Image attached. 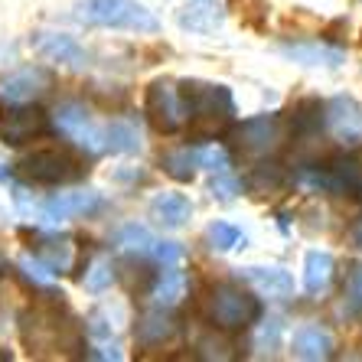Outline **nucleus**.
I'll return each mask as SVG.
<instances>
[{
	"instance_id": "nucleus-32",
	"label": "nucleus",
	"mask_w": 362,
	"mask_h": 362,
	"mask_svg": "<svg viewBox=\"0 0 362 362\" xmlns=\"http://www.w3.org/2000/svg\"><path fill=\"white\" fill-rule=\"evenodd\" d=\"M199 356L202 359H232V346L219 337H199Z\"/></svg>"
},
{
	"instance_id": "nucleus-26",
	"label": "nucleus",
	"mask_w": 362,
	"mask_h": 362,
	"mask_svg": "<svg viewBox=\"0 0 362 362\" xmlns=\"http://www.w3.org/2000/svg\"><path fill=\"white\" fill-rule=\"evenodd\" d=\"M206 242H209V248H216V252H232L235 245H242V232H238L235 226H228V222H212V226L206 228Z\"/></svg>"
},
{
	"instance_id": "nucleus-8",
	"label": "nucleus",
	"mask_w": 362,
	"mask_h": 362,
	"mask_svg": "<svg viewBox=\"0 0 362 362\" xmlns=\"http://www.w3.org/2000/svg\"><path fill=\"white\" fill-rule=\"evenodd\" d=\"M52 88V72L46 66H23L0 78V105H30Z\"/></svg>"
},
{
	"instance_id": "nucleus-16",
	"label": "nucleus",
	"mask_w": 362,
	"mask_h": 362,
	"mask_svg": "<svg viewBox=\"0 0 362 362\" xmlns=\"http://www.w3.org/2000/svg\"><path fill=\"white\" fill-rule=\"evenodd\" d=\"M287 59L300 62V66H323V69H337L346 62L343 49H329V46H320V42H297V46H281Z\"/></svg>"
},
{
	"instance_id": "nucleus-1",
	"label": "nucleus",
	"mask_w": 362,
	"mask_h": 362,
	"mask_svg": "<svg viewBox=\"0 0 362 362\" xmlns=\"http://www.w3.org/2000/svg\"><path fill=\"white\" fill-rule=\"evenodd\" d=\"M20 339L30 356H78L85 349L78 320L56 300H42L23 310Z\"/></svg>"
},
{
	"instance_id": "nucleus-35",
	"label": "nucleus",
	"mask_w": 362,
	"mask_h": 362,
	"mask_svg": "<svg viewBox=\"0 0 362 362\" xmlns=\"http://www.w3.org/2000/svg\"><path fill=\"white\" fill-rule=\"evenodd\" d=\"M349 238H353V245H356V248H362V219L353 226V232H349Z\"/></svg>"
},
{
	"instance_id": "nucleus-24",
	"label": "nucleus",
	"mask_w": 362,
	"mask_h": 362,
	"mask_svg": "<svg viewBox=\"0 0 362 362\" xmlns=\"http://www.w3.org/2000/svg\"><path fill=\"white\" fill-rule=\"evenodd\" d=\"M160 167L167 177H173L177 183H189V180L196 177V153L189 151V147H177V151H167L160 157Z\"/></svg>"
},
{
	"instance_id": "nucleus-22",
	"label": "nucleus",
	"mask_w": 362,
	"mask_h": 362,
	"mask_svg": "<svg viewBox=\"0 0 362 362\" xmlns=\"http://www.w3.org/2000/svg\"><path fill=\"white\" fill-rule=\"evenodd\" d=\"M329 278H333V255L307 252V258H303V287L310 294H317V291H323L329 284Z\"/></svg>"
},
{
	"instance_id": "nucleus-15",
	"label": "nucleus",
	"mask_w": 362,
	"mask_h": 362,
	"mask_svg": "<svg viewBox=\"0 0 362 362\" xmlns=\"http://www.w3.org/2000/svg\"><path fill=\"white\" fill-rule=\"evenodd\" d=\"M333 349H337V343L329 337V329H323V327H300L294 333V356L297 359H310V362L329 359Z\"/></svg>"
},
{
	"instance_id": "nucleus-30",
	"label": "nucleus",
	"mask_w": 362,
	"mask_h": 362,
	"mask_svg": "<svg viewBox=\"0 0 362 362\" xmlns=\"http://www.w3.org/2000/svg\"><path fill=\"white\" fill-rule=\"evenodd\" d=\"M346 307L353 313H362V264H353L346 281Z\"/></svg>"
},
{
	"instance_id": "nucleus-18",
	"label": "nucleus",
	"mask_w": 362,
	"mask_h": 362,
	"mask_svg": "<svg viewBox=\"0 0 362 362\" xmlns=\"http://www.w3.org/2000/svg\"><path fill=\"white\" fill-rule=\"evenodd\" d=\"M151 216L167 228H180L193 216V202L180 193H160V196H153V202H151Z\"/></svg>"
},
{
	"instance_id": "nucleus-19",
	"label": "nucleus",
	"mask_w": 362,
	"mask_h": 362,
	"mask_svg": "<svg viewBox=\"0 0 362 362\" xmlns=\"http://www.w3.org/2000/svg\"><path fill=\"white\" fill-rule=\"evenodd\" d=\"M323 118H327V105L320 98H300L291 108V131L300 137L313 134V131H320Z\"/></svg>"
},
{
	"instance_id": "nucleus-4",
	"label": "nucleus",
	"mask_w": 362,
	"mask_h": 362,
	"mask_svg": "<svg viewBox=\"0 0 362 362\" xmlns=\"http://www.w3.org/2000/svg\"><path fill=\"white\" fill-rule=\"evenodd\" d=\"M78 20L88 26H111V30H137V33H157L160 23L151 10L137 0H82Z\"/></svg>"
},
{
	"instance_id": "nucleus-9",
	"label": "nucleus",
	"mask_w": 362,
	"mask_h": 362,
	"mask_svg": "<svg viewBox=\"0 0 362 362\" xmlns=\"http://www.w3.org/2000/svg\"><path fill=\"white\" fill-rule=\"evenodd\" d=\"M46 115L40 108H23V105H13V111L0 115V141L4 144H26L33 137L46 134Z\"/></svg>"
},
{
	"instance_id": "nucleus-31",
	"label": "nucleus",
	"mask_w": 362,
	"mask_h": 362,
	"mask_svg": "<svg viewBox=\"0 0 362 362\" xmlns=\"http://www.w3.org/2000/svg\"><path fill=\"white\" fill-rule=\"evenodd\" d=\"M209 189H212V196H216V199L228 202V199H235V193H238V180L228 177L226 170H216V177H212Z\"/></svg>"
},
{
	"instance_id": "nucleus-21",
	"label": "nucleus",
	"mask_w": 362,
	"mask_h": 362,
	"mask_svg": "<svg viewBox=\"0 0 362 362\" xmlns=\"http://www.w3.org/2000/svg\"><path fill=\"white\" fill-rule=\"evenodd\" d=\"M329 124L337 127L339 134H346V137H356V134H362V108L356 105L353 98H333L329 101Z\"/></svg>"
},
{
	"instance_id": "nucleus-7",
	"label": "nucleus",
	"mask_w": 362,
	"mask_h": 362,
	"mask_svg": "<svg viewBox=\"0 0 362 362\" xmlns=\"http://www.w3.org/2000/svg\"><path fill=\"white\" fill-rule=\"evenodd\" d=\"M144 111H147V121H151V127L157 134H177L186 121L183 105H180V95H177V85L167 82V78H157V82L147 85Z\"/></svg>"
},
{
	"instance_id": "nucleus-13",
	"label": "nucleus",
	"mask_w": 362,
	"mask_h": 362,
	"mask_svg": "<svg viewBox=\"0 0 362 362\" xmlns=\"http://www.w3.org/2000/svg\"><path fill=\"white\" fill-rule=\"evenodd\" d=\"M242 278L248 281L258 294L274 297V300L294 294V278H291V271L278 268V264H268V268H264V264H248V268H242Z\"/></svg>"
},
{
	"instance_id": "nucleus-23",
	"label": "nucleus",
	"mask_w": 362,
	"mask_h": 362,
	"mask_svg": "<svg viewBox=\"0 0 362 362\" xmlns=\"http://www.w3.org/2000/svg\"><path fill=\"white\" fill-rule=\"evenodd\" d=\"M36 255H40V262L52 271V274H59L72 264V242L69 238H40L36 245Z\"/></svg>"
},
{
	"instance_id": "nucleus-5",
	"label": "nucleus",
	"mask_w": 362,
	"mask_h": 362,
	"mask_svg": "<svg viewBox=\"0 0 362 362\" xmlns=\"http://www.w3.org/2000/svg\"><path fill=\"white\" fill-rule=\"evenodd\" d=\"M20 173L30 183L40 186H62V183H76L85 177V167L78 157H72L62 147H42V151L26 153L20 160Z\"/></svg>"
},
{
	"instance_id": "nucleus-14",
	"label": "nucleus",
	"mask_w": 362,
	"mask_h": 362,
	"mask_svg": "<svg viewBox=\"0 0 362 362\" xmlns=\"http://www.w3.org/2000/svg\"><path fill=\"white\" fill-rule=\"evenodd\" d=\"M327 189H339V193L359 196L362 199V151L337 157L327 167Z\"/></svg>"
},
{
	"instance_id": "nucleus-2",
	"label": "nucleus",
	"mask_w": 362,
	"mask_h": 362,
	"mask_svg": "<svg viewBox=\"0 0 362 362\" xmlns=\"http://www.w3.org/2000/svg\"><path fill=\"white\" fill-rule=\"evenodd\" d=\"M177 95L183 105V115L189 118V137H196V141H212L232 124L235 101H232V92L226 85L186 78L177 85Z\"/></svg>"
},
{
	"instance_id": "nucleus-28",
	"label": "nucleus",
	"mask_w": 362,
	"mask_h": 362,
	"mask_svg": "<svg viewBox=\"0 0 362 362\" xmlns=\"http://www.w3.org/2000/svg\"><path fill=\"white\" fill-rule=\"evenodd\" d=\"M118 245L124 248V252H137V255H147L151 252V245H153V238H151V232L144 226H124L121 228V235H118Z\"/></svg>"
},
{
	"instance_id": "nucleus-34",
	"label": "nucleus",
	"mask_w": 362,
	"mask_h": 362,
	"mask_svg": "<svg viewBox=\"0 0 362 362\" xmlns=\"http://www.w3.org/2000/svg\"><path fill=\"white\" fill-rule=\"evenodd\" d=\"M147 255H153L160 264H177L180 258H183V248H180L177 242H153Z\"/></svg>"
},
{
	"instance_id": "nucleus-11",
	"label": "nucleus",
	"mask_w": 362,
	"mask_h": 362,
	"mask_svg": "<svg viewBox=\"0 0 362 362\" xmlns=\"http://www.w3.org/2000/svg\"><path fill=\"white\" fill-rule=\"evenodd\" d=\"M180 333L177 317L170 313V307H157V310H147L137 317L134 323V339L137 346H163Z\"/></svg>"
},
{
	"instance_id": "nucleus-12",
	"label": "nucleus",
	"mask_w": 362,
	"mask_h": 362,
	"mask_svg": "<svg viewBox=\"0 0 362 362\" xmlns=\"http://www.w3.org/2000/svg\"><path fill=\"white\" fill-rule=\"evenodd\" d=\"M101 206V196L85 189V193H56L52 199L42 202V216L49 222H66V219H78V216H88Z\"/></svg>"
},
{
	"instance_id": "nucleus-6",
	"label": "nucleus",
	"mask_w": 362,
	"mask_h": 362,
	"mask_svg": "<svg viewBox=\"0 0 362 362\" xmlns=\"http://www.w3.org/2000/svg\"><path fill=\"white\" fill-rule=\"evenodd\" d=\"M284 134H287V127L281 115H262V118L242 121L238 127H232L228 144L242 157H268V153H274L281 147Z\"/></svg>"
},
{
	"instance_id": "nucleus-20",
	"label": "nucleus",
	"mask_w": 362,
	"mask_h": 362,
	"mask_svg": "<svg viewBox=\"0 0 362 362\" xmlns=\"http://www.w3.org/2000/svg\"><path fill=\"white\" fill-rule=\"evenodd\" d=\"M183 297H186V274L177 264H163L160 278L153 284V300H157V307H177Z\"/></svg>"
},
{
	"instance_id": "nucleus-17",
	"label": "nucleus",
	"mask_w": 362,
	"mask_h": 362,
	"mask_svg": "<svg viewBox=\"0 0 362 362\" xmlns=\"http://www.w3.org/2000/svg\"><path fill=\"white\" fill-rule=\"evenodd\" d=\"M180 26L193 30V33H212L222 26V10L216 0H189L180 10Z\"/></svg>"
},
{
	"instance_id": "nucleus-33",
	"label": "nucleus",
	"mask_w": 362,
	"mask_h": 362,
	"mask_svg": "<svg viewBox=\"0 0 362 362\" xmlns=\"http://www.w3.org/2000/svg\"><path fill=\"white\" fill-rule=\"evenodd\" d=\"M196 163L216 173V170H226L228 167V153L222 151V147H206V151L196 153Z\"/></svg>"
},
{
	"instance_id": "nucleus-29",
	"label": "nucleus",
	"mask_w": 362,
	"mask_h": 362,
	"mask_svg": "<svg viewBox=\"0 0 362 362\" xmlns=\"http://www.w3.org/2000/svg\"><path fill=\"white\" fill-rule=\"evenodd\" d=\"M111 278H115V271H111V262H108V258H98V262L92 264V271H85L82 284L88 287V291H105V287L111 284Z\"/></svg>"
},
{
	"instance_id": "nucleus-27",
	"label": "nucleus",
	"mask_w": 362,
	"mask_h": 362,
	"mask_svg": "<svg viewBox=\"0 0 362 362\" xmlns=\"http://www.w3.org/2000/svg\"><path fill=\"white\" fill-rule=\"evenodd\" d=\"M228 10L235 13L242 23L248 26H262V20L268 17V0H228Z\"/></svg>"
},
{
	"instance_id": "nucleus-36",
	"label": "nucleus",
	"mask_w": 362,
	"mask_h": 362,
	"mask_svg": "<svg viewBox=\"0 0 362 362\" xmlns=\"http://www.w3.org/2000/svg\"><path fill=\"white\" fill-rule=\"evenodd\" d=\"M4 268H7V262H4V255H0V271H4Z\"/></svg>"
},
{
	"instance_id": "nucleus-25",
	"label": "nucleus",
	"mask_w": 362,
	"mask_h": 362,
	"mask_svg": "<svg viewBox=\"0 0 362 362\" xmlns=\"http://www.w3.org/2000/svg\"><path fill=\"white\" fill-rule=\"evenodd\" d=\"M284 170L278 167V163H258V167L252 170V177H248V189L258 196H268V193H278V189H284Z\"/></svg>"
},
{
	"instance_id": "nucleus-3",
	"label": "nucleus",
	"mask_w": 362,
	"mask_h": 362,
	"mask_svg": "<svg viewBox=\"0 0 362 362\" xmlns=\"http://www.w3.org/2000/svg\"><path fill=\"white\" fill-rule=\"evenodd\" d=\"M202 313L209 317L212 327L235 333V329H248L252 323H258V317H262V300H258L252 291L232 284V281H219V284H212L209 291H206V297H202Z\"/></svg>"
},
{
	"instance_id": "nucleus-10",
	"label": "nucleus",
	"mask_w": 362,
	"mask_h": 362,
	"mask_svg": "<svg viewBox=\"0 0 362 362\" xmlns=\"http://www.w3.org/2000/svg\"><path fill=\"white\" fill-rule=\"evenodd\" d=\"M33 49L40 52L42 59L62 62V66H69V69H85L88 66L85 49L66 33H36L33 36Z\"/></svg>"
}]
</instances>
